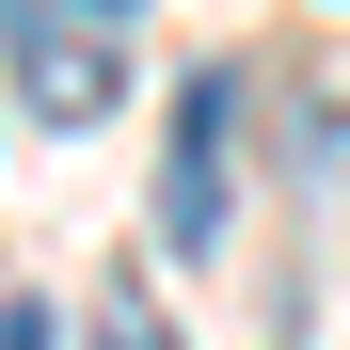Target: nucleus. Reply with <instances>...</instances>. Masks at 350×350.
I'll return each instance as SVG.
<instances>
[{
    "label": "nucleus",
    "instance_id": "f257e3e1",
    "mask_svg": "<svg viewBox=\"0 0 350 350\" xmlns=\"http://www.w3.org/2000/svg\"><path fill=\"white\" fill-rule=\"evenodd\" d=\"M0 64H16V96L48 128H96V111L128 96V48H111V16H80V0H0Z\"/></svg>",
    "mask_w": 350,
    "mask_h": 350
},
{
    "label": "nucleus",
    "instance_id": "f03ea898",
    "mask_svg": "<svg viewBox=\"0 0 350 350\" xmlns=\"http://www.w3.org/2000/svg\"><path fill=\"white\" fill-rule=\"evenodd\" d=\"M223 111H239L223 80L175 96V159H159V239H175V255H207V239H223Z\"/></svg>",
    "mask_w": 350,
    "mask_h": 350
},
{
    "label": "nucleus",
    "instance_id": "7ed1b4c3",
    "mask_svg": "<svg viewBox=\"0 0 350 350\" xmlns=\"http://www.w3.org/2000/svg\"><path fill=\"white\" fill-rule=\"evenodd\" d=\"M80 350H175V319H159V286L111 255L96 286H80Z\"/></svg>",
    "mask_w": 350,
    "mask_h": 350
},
{
    "label": "nucleus",
    "instance_id": "20e7f679",
    "mask_svg": "<svg viewBox=\"0 0 350 350\" xmlns=\"http://www.w3.org/2000/svg\"><path fill=\"white\" fill-rule=\"evenodd\" d=\"M0 350H48V303H0Z\"/></svg>",
    "mask_w": 350,
    "mask_h": 350
},
{
    "label": "nucleus",
    "instance_id": "39448f33",
    "mask_svg": "<svg viewBox=\"0 0 350 350\" xmlns=\"http://www.w3.org/2000/svg\"><path fill=\"white\" fill-rule=\"evenodd\" d=\"M80 16H144V0H80Z\"/></svg>",
    "mask_w": 350,
    "mask_h": 350
}]
</instances>
